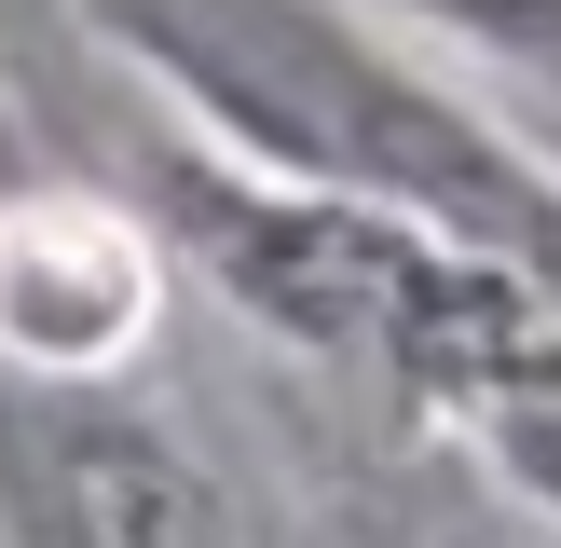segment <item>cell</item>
<instances>
[{"mask_svg":"<svg viewBox=\"0 0 561 548\" xmlns=\"http://www.w3.org/2000/svg\"><path fill=\"white\" fill-rule=\"evenodd\" d=\"M548 69H561V55H548Z\"/></svg>","mask_w":561,"mask_h":548,"instance_id":"cell-7","label":"cell"},{"mask_svg":"<svg viewBox=\"0 0 561 548\" xmlns=\"http://www.w3.org/2000/svg\"><path fill=\"white\" fill-rule=\"evenodd\" d=\"M164 301V261L96 192L0 206V384H110Z\"/></svg>","mask_w":561,"mask_h":548,"instance_id":"cell-4","label":"cell"},{"mask_svg":"<svg viewBox=\"0 0 561 548\" xmlns=\"http://www.w3.org/2000/svg\"><path fill=\"white\" fill-rule=\"evenodd\" d=\"M398 14L453 27V42L507 55V69H548V55H561V0H398Z\"/></svg>","mask_w":561,"mask_h":548,"instance_id":"cell-6","label":"cell"},{"mask_svg":"<svg viewBox=\"0 0 561 548\" xmlns=\"http://www.w3.org/2000/svg\"><path fill=\"white\" fill-rule=\"evenodd\" d=\"M96 27L192 110L219 164L411 206L561 288V179L480 96H453L370 0H96Z\"/></svg>","mask_w":561,"mask_h":548,"instance_id":"cell-1","label":"cell"},{"mask_svg":"<svg viewBox=\"0 0 561 548\" xmlns=\"http://www.w3.org/2000/svg\"><path fill=\"white\" fill-rule=\"evenodd\" d=\"M0 507L27 548H247L206 453L110 384H14L0 398Z\"/></svg>","mask_w":561,"mask_h":548,"instance_id":"cell-3","label":"cell"},{"mask_svg":"<svg viewBox=\"0 0 561 548\" xmlns=\"http://www.w3.org/2000/svg\"><path fill=\"white\" fill-rule=\"evenodd\" d=\"M466 425L507 453V480L535 493V507H561V370H548V384H507V398H480Z\"/></svg>","mask_w":561,"mask_h":548,"instance_id":"cell-5","label":"cell"},{"mask_svg":"<svg viewBox=\"0 0 561 548\" xmlns=\"http://www.w3.org/2000/svg\"><path fill=\"white\" fill-rule=\"evenodd\" d=\"M179 247L247 301L261 329H288L329 370H383L438 411H480L507 384L561 370V288L493 247L438 233L411 206H356V192H301L261 164H179Z\"/></svg>","mask_w":561,"mask_h":548,"instance_id":"cell-2","label":"cell"}]
</instances>
